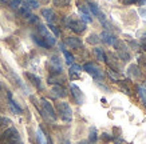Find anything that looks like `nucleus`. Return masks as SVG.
Listing matches in <instances>:
<instances>
[{"mask_svg": "<svg viewBox=\"0 0 146 144\" xmlns=\"http://www.w3.org/2000/svg\"><path fill=\"white\" fill-rule=\"evenodd\" d=\"M64 24L75 34H83L86 31V23H83L80 19H76L75 16H67L64 19Z\"/></svg>", "mask_w": 146, "mask_h": 144, "instance_id": "nucleus-1", "label": "nucleus"}, {"mask_svg": "<svg viewBox=\"0 0 146 144\" xmlns=\"http://www.w3.org/2000/svg\"><path fill=\"white\" fill-rule=\"evenodd\" d=\"M3 140H4V144H23L20 133H19L18 130L13 128V127H9V128H7L4 131V133H3Z\"/></svg>", "mask_w": 146, "mask_h": 144, "instance_id": "nucleus-2", "label": "nucleus"}, {"mask_svg": "<svg viewBox=\"0 0 146 144\" xmlns=\"http://www.w3.org/2000/svg\"><path fill=\"white\" fill-rule=\"evenodd\" d=\"M40 103H42V109H40L42 116L46 120H48V122H55L56 120V114H55V109H54L52 104L47 99H44V97L40 100Z\"/></svg>", "mask_w": 146, "mask_h": 144, "instance_id": "nucleus-3", "label": "nucleus"}, {"mask_svg": "<svg viewBox=\"0 0 146 144\" xmlns=\"http://www.w3.org/2000/svg\"><path fill=\"white\" fill-rule=\"evenodd\" d=\"M56 111L60 119H62L64 123H71L72 122V109H71L70 104L66 103V101H60L56 104Z\"/></svg>", "mask_w": 146, "mask_h": 144, "instance_id": "nucleus-4", "label": "nucleus"}, {"mask_svg": "<svg viewBox=\"0 0 146 144\" xmlns=\"http://www.w3.org/2000/svg\"><path fill=\"white\" fill-rule=\"evenodd\" d=\"M82 70H84L89 75H91L95 80H103V78H105V74H103L102 68L95 63H86Z\"/></svg>", "mask_w": 146, "mask_h": 144, "instance_id": "nucleus-5", "label": "nucleus"}, {"mask_svg": "<svg viewBox=\"0 0 146 144\" xmlns=\"http://www.w3.org/2000/svg\"><path fill=\"white\" fill-rule=\"evenodd\" d=\"M48 68H50V72L52 75H59L62 74L63 71V64H62V60L59 59V56L54 55L48 61Z\"/></svg>", "mask_w": 146, "mask_h": 144, "instance_id": "nucleus-6", "label": "nucleus"}, {"mask_svg": "<svg viewBox=\"0 0 146 144\" xmlns=\"http://www.w3.org/2000/svg\"><path fill=\"white\" fill-rule=\"evenodd\" d=\"M114 48L117 49V52H118V56H119V59L122 61H129L130 60V52H129L127 47L123 44V41H121V40H118L117 43H115Z\"/></svg>", "mask_w": 146, "mask_h": 144, "instance_id": "nucleus-7", "label": "nucleus"}, {"mask_svg": "<svg viewBox=\"0 0 146 144\" xmlns=\"http://www.w3.org/2000/svg\"><path fill=\"white\" fill-rule=\"evenodd\" d=\"M70 88H71V93H72V96H74V99L76 101V104H83L84 95H83V92L80 91V88L78 85H75V84H71Z\"/></svg>", "mask_w": 146, "mask_h": 144, "instance_id": "nucleus-8", "label": "nucleus"}, {"mask_svg": "<svg viewBox=\"0 0 146 144\" xmlns=\"http://www.w3.org/2000/svg\"><path fill=\"white\" fill-rule=\"evenodd\" d=\"M99 39H101L105 44H107V45H113V47H114L115 43L118 41V39H117V37H115L113 34H110L109 31H105V32H102L101 36H99Z\"/></svg>", "mask_w": 146, "mask_h": 144, "instance_id": "nucleus-9", "label": "nucleus"}, {"mask_svg": "<svg viewBox=\"0 0 146 144\" xmlns=\"http://www.w3.org/2000/svg\"><path fill=\"white\" fill-rule=\"evenodd\" d=\"M64 44H66L67 47L72 48V49H78V48H82L83 43H82V40L79 37H75V36H70V37H67L64 40Z\"/></svg>", "mask_w": 146, "mask_h": 144, "instance_id": "nucleus-10", "label": "nucleus"}, {"mask_svg": "<svg viewBox=\"0 0 146 144\" xmlns=\"http://www.w3.org/2000/svg\"><path fill=\"white\" fill-rule=\"evenodd\" d=\"M26 78H28V80L32 83V85H35L38 89H43V84H42V80H40L39 76L31 74V72H26Z\"/></svg>", "mask_w": 146, "mask_h": 144, "instance_id": "nucleus-11", "label": "nucleus"}, {"mask_svg": "<svg viewBox=\"0 0 146 144\" xmlns=\"http://www.w3.org/2000/svg\"><path fill=\"white\" fill-rule=\"evenodd\" d=\"M42 16L46 19V22L48 23V24H52L55 22V19H56V15L54 12L51 8H44L42 9Z\"/></svg>", "mask_w": 146, "mask_h": 144, "instance_id": "nucleus-12", "label": "nucleus"}, {"mask_svg": "<svg viewBox=\"0 0 146 144\" xmlns=\"http://www.w3.org/2000/svg\"><path fill=\"white\" fill-rule=\"evenodd\" d=\"M8 99H9V108L12 111V114H16V115H20L23 112L22 107L16 103V101L12 99V95H11V92H8Z\"/></svg>", "mask_w": 146, "mask_h": 144, "instance_id": "nucleus-13", "label": "nucleus"}, {"mask_svg": "<svg viewBox=\"0 0 146 144\" xmlns=\"http://www.w3.org/2000/svg\"><path fill=\"white\" fill-rule=\"evenodd\" d=\"M127 75H129V78H131V79H139L142 76V72L139 71L138 66L131 64V66L129 67V70H127Z\"/></svg>", "mask_w": 146, "mask_h": 144, "instance_id": "nucleus-14", "label": "nucleus"}, {"mask_svg": "<svg viewBox=\"0 0 146 144\" xmlns=\"http://www.w3.org/2000/svg\"><path fill=\"white\" fill-rule=\"evenodd\" d=\"M52 95L55 96V97H66L67 96V92H66V89L60 85V84H55L52 87Z\"/></svg>", "mask_w": 146, "mask_h": 144, "instance_id": "nucleus-15", "label": "nucleus"}, {"mask_svg": "<svg viewBox=\"0 0 146 144\" xmlns=\"http://www.w3.org/2000/svg\"><path fill=\"white\" fill-rule=\"evenodd\" d=\"M80 72H82V67L78 64H71L70 67V78L71 79H78Z\"/></svg>", "mask_w": 146, "mask_h": 144, "instance_id": "nucleus-16", "label": "nucleus"}, {"mask_svg": "<svg viewBox=\"0 0 146 144\" xmlns=\"http://www.w3.org/2000/svg\"><path fill=\"white\" fill-rule=\"evenodd\" d=\"M36 141L38 144H47V136L40 127L36 130Z\"/></svg>", "mask_w": 146, "mask_h": 144, "instance_id": "nucleus-17", "label": "nucleus"}, {"mask_svg": "<svg viewBox=\"0 0 146 144\" xmlns=\"http://www.w3.org/2000/svg\"><path fill=\"white\" fill-rule=\"evenodd\" d=\"M60 49H62V52H63V55H64V57H66V63L67 64H74V56L71 55L68 51H67L66 48H64V44H60Z\"/></svg>", "mask_w": 146, "mask_h": 144, "instance_id": "nucleus-18", "label": "nucleus"}, {"mask_svg": "<svg viewBox=\"0 0 146 144\" xmlns=\"http://www.w3.org/2000/svg\"><path fill=\"white\" fill-rule=\"evenodd\" d=\"M87 5H89V7H87V8H89V11H90V13H93L94 16H99V15H101V9L98 8V5L95 4V3H93V1H89V3H87Z\"/></svg>", "mask_w": 146, "mask_h": 144, "instance_id": "nucleus-19", "label": "nucleus"}, {"mask_svg": "<svg viewBox=\"0 0 146 144\" xmlns=\"http://www.w3.org/2000/svg\"><path fill=\"white\" fill-rule=\"evenodd\" d=\"M94 55H95V57H97L99 61L106 60V53H105V51H103L102 48H99V47L94 48Z\"/></svg>", "mask_w": 146, "mask_h": 144, "instance_id": "nucleus-20", "label": "nucleus"}, {"mask_svg": "<svg viewBox=\"0 0 146 144\" xmlns=\"http://www.w3.org/2000/svg\"><path fill=\"white\" fill-rule=\"evenodd\" d=\"M98 140V133H97V128L95 127H91L89 132V141L91 144H95Z\"/></svg>", "mask_w": 146, "mask_h": 144, "instance_id": "nucleus-21", "label": "nucleus"}, {"mask_svg": "<svg viewBox=\"0 0 146 144\" xmlns=\"http://www.w3.org/2000/svg\"><path fill=\"white\" fill-rule=\"evenodd\" d=\"M137 93H138V97H139V100L142 101V104L146 105V89L141 85H138L137 87Z\"/></svg>", "mask_w": 146, "mask_h": 144, "instance_id": "nucleus-22", "label": "nucleus"}, {"mask_svg": "<svg viewBox=\"0 0 146 144\" xmlns=\"http://www.w3.org/2000/svg\"><path fill=\"white\" fill-rule=\"evenodd\" d=\"M19 8H20V13H22L24 18H30V16H31V8H30L26 3H23Z\"/></svg>", "mask_w": 146, "mask_h": 144, "instance_id": "nucleus-23", "label": "nucleus"}, {"mask_svg": "<svg viewBox=\"0 0 146 144\" xmlns=\"http://www.w3.org/2000/svg\"><path fill=\"white\" fill-rule=\"evenodd\" d=\"M32 40H34V43H36L39 47H42V48H48L47 47V44L44 43V40H43V37H40L39 35H36V34H34L32 35Z\"/></svg>", "mask_w": 146, "mask_h": 144, "instance_id": "nucleus-24", "label": "nucleus"}, {"mask_svg": "<svg viewBox=\"0 0 146 144\" xmlns=\"http://www.w3.org/2000/svg\"><path fill=\"white\" fill-rule=\"evenodd\" d=\"M52 3L55 7H60V8H64L67 5L71 4V0H52Z\"/></svg>", "mask_w": 146, "mask_h": 144, "instance_id": "nucleus-25", "label": "nucleus"}, {"mask_svg": "<svg viewBox=\"0 0 146 144\" xmlns=\"http://www.w3.org/2000/svg\"><path fill=\"white\" fill-rule=\"evenodd\" d=\"M101 41V39H99V36L97 35V34H91V35L87 37V43L90 44H98Z\"/></svg>", "mask_w": 146, "mask_h": 144, "instance_id": "nucleus-26", "label": "nucleus"}, {"mask_svg": "<svg viewBox=\"0 0 146 144\" xmlns=\"http://www.w3.org/2000/svg\"><path fill=\"white\" fill-rule=\"evenodd\" d=\"M9 5H11V8L16 9L22 5V0H11V1H9Z\"/></svg>", "mask_w": 146, "mask_h": 144, "instance_id": "nucleus-27", "label": "nucleus"}, {"mask_svg": "<svg viewBox=\"0 0 146 144\" xmlns=\"http://www.w3.org/2000/svg\"><path fill=\"white\" fill-rule=\"evenodd\" d=\"M26 4L30 7V8H38L39 7V3L36 0H26Z\"/></svg>", "mask_w": 146, "mask_h": 144, "instance_id": "nucleus-28", "label": "nucleus"}, {"mask_svg": "<svg viewBox=\"0 0 146 144\" xmlns=\"http://www.w3.org/2000/svg\"><path fill=\"white\" fill-rule=\"evenodd\" d=\"M107 74H109V76H110V78L113 79V80H114V82H117V80H118V79H119V75L117 74V71L109 70V71H107Z\"/></svg>", "mask_w": 146, "mask_h": 144, "instance_id": "nucleus-29", "label": "nucleus"}, {"mask_svg": "<svg viewBox=\"0 0 146 144\" xmlns=\"http://www.w3.org/2000/svg\"><path fill=\"white\" fill-rule=\"evenodd\" d=\"M48 28L51 30V32H52L55 36H59V35H60V31L58 30L56 26H54V24H48Z\"/></svg>", "mask_w": 146, "mask_h": 144, "instance_id": "nucleus-30", "label": "nucleus"}, {"mask_svg": "<svg viewBox=\"0 0 146 144\" xmlns=\"http://www.w3.org/2000/svg\"><path fill=\"white\" fill-rule=\"evenodd\" d=\"M11 124V120L8 118H0V127H5Z\"/></svg>", "mask_w": 146, "mask_h": 144, "instance_id": "nucleus-31", "label": "nucleus"}, {"mask_svg": "<svg viewBox=\"0 0 146 144\" xmlns=\"http://www.w3.org/2000/svg\"><path fill=\"white\" fill-rule=\"evenodd\" d=\"M138 12H139V15H141L142 18H143V19H146V5H145V7H141Z\"/></svg>", "mask_w": 146, "mask_h": 144, "instance_id": "nucleus-32", "label": "nucleus"}, {"mask_svg": "<svg viewBox=\"0 0 146 144\" xmlns=\"http://www.w3.org/2000/svg\"><path fill=\"white\" fill-rule=\"evenodd\" d=\"M102 139L106 140V141H110V140H113V136L109 135V133H102Z\"/></svg>", "mask_w": 146, "mask_h": 144, "instance_id": "nucleus-33", "label": "nucleus"}, {"mask_svg": "<svg viewBox=\"0 0 146 144\" xmlns=\"http://www.w3.org/2000/svg\"><path fill=\"white\" fill-rule=\"evenodd\" d=\"M36 22H38V16L31 15V16H30V23H36Z\"/></svg>", "mask_w": 146, "mask_h": 144, "instance_id": "nucleus-34", "label": "nucleus"}, {"mask_svg": "<svg viewBox=\"0 0 146 144\" xmlns=\"http://www.w3.org/2000/svg\"><path fill=\"white\" fill-rule=\"evenodd\" d=\"M126 4H131V3H138L139 0H123Z\"/></svg>", "mask_w": 146, "mask_h": 144, "instance_id": "nucleus-35", "label": "nucleus"}, {"mask_svg": "<svg viewBox=\"0 0 146 144\" xmlns=\"http://www.w3.org/2000/svg\"><path fill=\"white\" fill-rule=\"evenodd\" d=\"M78 144H91L90 141H87V140H82V141H79Z\"/></svg>", "mask_w": 146, "mask_h": 144, "instance_id": "nucleus-36", "label": "nucleus"}, {"mask_svg": "<svg viewBox=\"0 0 146 144\" xmlns=\"http://www.w3.org/2000/svg\"><path fill=\"white\" fill-rule=\"evenodd\" d=\"M60 144H70V141H68V140H64V141H62Z\"/></svg>", "mask_w": 146, "mask_h": 144, "instance_id": "nucleus-37", "label": "nucleus"}, {"mask_svg": "<svg viewBox=\"0 0 146 144\" xmlns=\"http://www.w3.org/2000/svg\"><path fill=\"white\" fill-rule=\"evenodd\" d=\"M1 1H4V3H7V1H8V0H1Z\"/></svg>", "mask_w": 146, "mask_h": 144, "instance_id": "nucleus-38", "label": "nucleus"}, {"mask_svg": "<svg viewBox=\"0 0 146 144\" xmlns=\"http://www.w3.org/2000/svg\"><path fill=\"white\" fill-rule=\"evenodd\" d=\"M145 60H146V59H145ZM145 67H146V61H145Z\"/></svg>", "mask_w": 146, "mask_h": 144, "instance_id": "nucleus-39", "label": "nucleus"}, {"mask_svg": "<svg viewBox=\"0 0 146 144\" xmlns=\"http://www.w3.org/2000/svg\"><path fill=\"white\" fill-rule=\"evenodd\" d=\"M0 91H1V85H0Z\"/></svg>", "mask_w": 146, "mask_h": 144, "instance_id": "nucleus-40", "label": "nucleus"}]
</instances>
